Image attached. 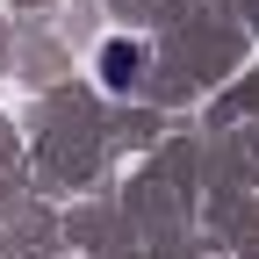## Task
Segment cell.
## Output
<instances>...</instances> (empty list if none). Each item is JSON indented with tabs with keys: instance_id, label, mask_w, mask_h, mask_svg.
<instances>
[{
	"instance_id": "6da1fadb",
	"label": "cell",
	"mask_w": 259,
	"mask_h": 259,
	"mask_svg": "<svg viewBox=\"0 0 259 259\" xmlns=\"http://www.w3.org/2000/svg\"><path fill=\"white\" fill-rule=\"evenodd\" d=\"M101 65H108V72H101L108 87H130V79H137V65H144V51H137V44H108Z\"/></svg>"
}]
</instances>
